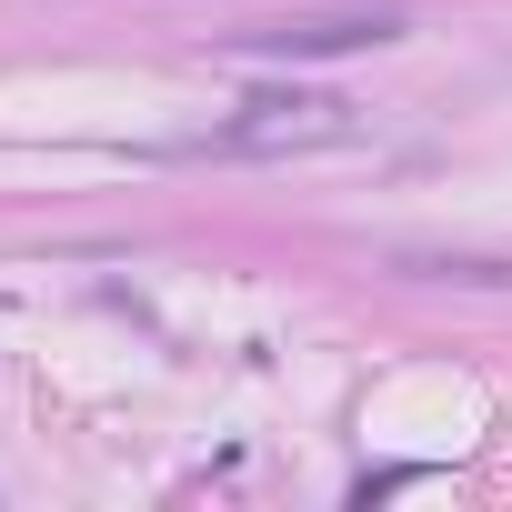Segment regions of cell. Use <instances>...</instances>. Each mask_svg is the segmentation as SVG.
<instances>
[{
    "label": "cell",
    "mask_w": 512,
    "mask_h": 512,
    "mask_svg": "<svg viewBox=\"0 0 512 512\" xmlns=\"http://www.w3.org/2000/svg\"><path fill=\"white\" fill-rule=\"evenodd\" d=\"M372 141V121L332 91H262V101H241V121L201 131V141H171L181 161H302V151H352Z\"/></svg>",
    "instance_id": "1"
},
{
    "label": "cell",
    "mask_w": 512,
    "mask_h": 512,
    "mask_svg": "<svg viewBox=\"0 0 512 512\" xmlns=\"http://www.w3.org/2000/svg\"><path fill=\"white\" fill-rule=\"evenodd\" d=\"M402 41V11H302V21H262V31H231V61H332V51H382Z\"/></svg>",
    "instance_id": "2"
},
{
    "label": "cell",
    "mask_w": 512,
    "mask_h": 512,
    "mask_svg": "<svg viewBox=\"0 0 512 512\" xmlns=\"http://www.w3.org/2000/svg\"><path fill=\"white\" fill-rule=\"evenodd\" d=\"M402 272H422V282H512V262H482V251H402Z\"/></svg>",
    "instance_id": "3"
}]
</instances>
